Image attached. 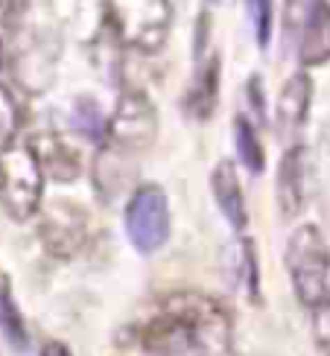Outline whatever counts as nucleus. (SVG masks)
I'll list each match as a JSON object with an SVG mask.
<instances>
[{"instance_id":"obj_1","label":"nucleus","mask_w":330,"mask_h":356,"mask_svg":"<svg viewBox=\"0 0 330 356\" xmlns=\"http://www.w3.org/2000/svg\"><path fill=\"white\" fill-rule=\"evenodd\" d=\"M207 339H225L222 309L199 295H173L164 316L143 330V345L155 353H182L205 345Z\"/></svg>"},{"instance_id":"obj_2","label":"nucleus","mask_w":330,"mask_h":356,"mask_svg":"<svg viewBox=\"0 0 330 356\" xmlns=\"http://www.w3.org/2000/svg\"><path fill=\"white\" fill-rule=\"evenodd\" d=\"M44 193V167L33 143H9L0 149V207L12 219L36 216Z\"/></svg>"},{"instance_id":"obj_3","label":"nucleus","mask_w":330,"mask_h":356,"mask_svg":"<svg viewBox=\"0 0 330 356\" xmlns=\"http://www.w3.org/2000/svg\"><path fill=\"white\" fill-rule=\"evenodd\" d=\"M106 18L114 35L132 50L155 53L170 35V0H106Z\"/></svg>"},{"instance_id":"obj_4","label":"nucleus","mask_w":330,"mask_h":356,"mask_svg":"<svg viewBox=\"0 0 330 356\" xmlns=\"http://www.w3.org/2000/svg\"><path fill=\"white\" fill-rule=\"evenodd\" d=\"M287 269L301 304L319 307L322 301H327L330 248L316 225H301L292 231L287 243Z\"/></svg>"},{"instance_id":"obj_5","label":"nucleus","mask_w":330,"mask_h":356,"mask_svg":"<svg viewBox=\"0 0 330 356\" xmlns=\"http://www.w3.org/2000/svg\"><path fill=\"white\" fill-rule=\"evenodd\" d=\"M287 38L304 67L330 58V3L327 0H287Z\"/></svg>"},{"instance_id":"obj_6","label":"nucleus","mask_w":330,"mask_h":356,"mask_svg":"<svg viewBox=\"0 0 330 356\" xmlns=\"http://www.w3.org/2000/svg\"><path fill=\"white\" fill-rule=\"evenodd\" d=\"M158 111L143 91L126 88L117 99V108L109 123V138L117 152H143L155 143Z\"/></svg>"},{"instance_id":"obj_7","label":"nucleus","mask_w":330,"mask_h":356,"mask_svg":"<svg viewBox=\"0 0 330 356\" xmlns=\"http://www.w3.org/2000/svg\"><path fill=\"white\" fill-rule=\"evenodd\" d=\"M126 231L132 245L141 251V254H152L164 243H167L170 234V207H167V196L158 184H143L134 190V196L129 199L126 207Z\"/></svg>"},{"instance_id":"obj_8","label":"nucleus","mask_w":330,"mask_h":356,"mask_svg":"<svg viewBox=\"0 0 330 356\" xmlns=\"http://www.w3.org/2000/svg\"><path fill=\"white\" fill-rule=\"evenodd\" d=\"M85 234H88V216L79 211V204H68V202H56L41 225L44 245L56 257L77 254L85 243Z\"/></svg>"},{"instance_id":"obj_9","label":"nucleus","mask_w":330,"mask_h":356,"mask_svg":"<svg viewBox=\"0 0 330 356\" xmlns=\"http://www.w3.org/2000/svg\"><path fill=\"white\" fill-rule=\"evenodd\" d=\"M310 99H313V82L310 76L301 73H292L287 79V85L281 88L278 94V129L281 135H298L307 123V111H310Z\"/></svg>"},{"instance_id":"obj_10","label":"nucleus","mask_w":330,"mask_h":356,"mask_svg":"<svg viewBox=\"0 0 330 356\" xmlns=\"http://www.w3.org/2000/svg\"><path fill=\"white\" fill-rule=\"evenodd\" d=\"M211 190H214V199L222 216L237 231H243L246 228V199H243V187H239V178L231 161H219L217 164V170L211 172Z\"/></svg>"},{"instance_id":"obj_11","label":"nucleus","mask_w":330,"mask_h":356,"mask_svg":"<svg viewBox=\"0 0 330 356\" xmlns=\"http://www.w3.org/2000/svg\"><path fill=\"white\" fill-rule=\"evenodd\" d=\"M304 161H307V152L301 146H295L283 155L281 161V172H278V199H281V207L283 213L292 216L301 211L304 204Z\"/></svg>"},{"instance_id":"obj_12","label":"nucleus","mask_w":330,"mask_h":356,"mask_svg":"<svg viewBox=\"0 0 330 356\" xmlns=\"http://www.w3.org/2000/svg\"><path fill=\"white\" fill-rule=\"evenodd\" d=\"M36 152L41 158L44 172H47L50 178H56V181H70V178H77L82 172V161H79L77 149H73L70 143H65L62 138H56V135L38 140Z\"/></svg>"},{"instance_id":"obj_13","label":"nucleus","mask_w":330,"mask_h":356,"mask_svg":"<svg viewBox=\"0 0 330 356\" xmlns=\"http://www.w3.org/2000/svg\"><path fill=\"white\" fill-rule=\"evenodd\" d=\"M234 143H237V155L246 164L249 172H260L263 170V146L258 140V131L246 120V117H237L234 120Z\"/></svg>"},{"instance_id":"obj_14","label":"nucleus","mask_w":330,"mask_h":356,"mask_svg":"<svg viewBox=\"0 0 330 356\" xmlns=\"http://www.w3.org/2000/svg\"><path fill=\"white\" fill-rule=\"evenodd\" d=\"M21 120H24V111L18 106V97L12 94L9 85L0 82V149H6L9 143H15Z\"/></svg>"},{"instance_id":"obj_15","label":"nucleus","mask_w":330,"mask_h":356,"mask_svg":"<svg viewBox=\"0 0 330 356\" xmlns=\"http://www.w3.org/2000/svg\"><path fill=\"white\" fill-rule=\"evenodd\" d=\"M217 82H219V67H217V58L207 65L199 79H196V88L190 91V111L196 117H207L214 111V99H217Z\"/></svg>"},{"instance_id":"obj_16","label":"nucleus","mask_w":330,"mask_h":356,"mask_svg":"<svg viewBox=\"0 0 330 356\" xmlns=\"http://www.w3.org/2000/svg\"><path fill=\"white\" fill-rule=\"evenodd\" d=\"M0 327H3L6 339L15 345V348H26V330H24V318L15 307L12 295H9V286L0 284Z\"/></svg>"},{"instance_id":"obj_17","label":"nucleus","mask_w":330,"mask_h":356,"mask_svg":"<svg viewBox=\"0 0 330 356\" xmlns=\"http://www.w3.org/2000/svg\"><path fill=\"white\" fill-rule=\"evenodd\" d=\"M249 12H251V26H254V38H258V47L266 50L269 41H272L275 0H249Z\"/></svg>"},{"instance_id":"obj_18","label":"nucleus","mask_w":330,"mask_h":356,"mask_svg":"<svg viewBox=\"0 0 330 356\" xmlns=\"http://www.w3.org/2000/svg\"><path fill=\"white\" fill-rule=\"evenodd\" d=\"M73 123H77V129L82 131L88 140H100V135H102V117H100L97 102H91V99H79Z\"/></svg>"},{"instance_id":"obj_19","label":"nucleus","mask_w":330,"mask_h":356,"mask_svg":"<svg viewBox=\"0 0 330 356\" xmlns=\"http://www.w3.org/2000/svg\"><path fill=\"white\" fill-rule=\"evenodd\" d=\"M313 336H316V345L330 356V298L313 307Z\"/></svg>"},{"instance_id":"obj_20","label":"nucleus","mask_w":330,"mask_h":356,"mask_svg":"<svg viewBox=\"0 0 330 356\" xmlns=\"http://www.w3.org/2000/svg\"><path fill=\"white\" fill-rule=\"evenodd\" d=\"M41 356H73L62 342H47L41 348Z\"/></svg>"},{"instance_id":"obj_21","label":"nucleus","mask_w":330,"mask_h":356,"mask_svg":"<svg viewBox=\"0 0 330 356\" xmlns=\"http://www.w3.org/2000/svg\"><path fill=\"white\" fill-rule=\"evenodd\" d=\"M0 65H3V44H0Z\"/></svg>"}]
</instances>
